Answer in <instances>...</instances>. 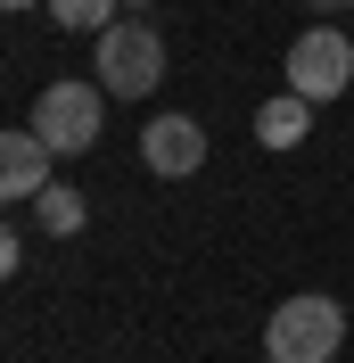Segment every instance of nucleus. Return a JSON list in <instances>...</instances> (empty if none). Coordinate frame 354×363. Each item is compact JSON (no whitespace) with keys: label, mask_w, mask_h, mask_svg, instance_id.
<instances>
[{"label":"nucleus","mask_w":354,"mask_h":363,"mask_svg":"<svg viewBox=\"0 0 354 363\" xmlns=\"http://www.w3.org/2000/svg\"><path fill=\"white\" fill-rule=\"evenodd\" d=\"M338 347H346V306L338 297H280L264 322V355L272 363H330Z\"/></svg>","instance_id":"f257e3e1"},{"label":"nucleus","mask_w":354,"mask_h":363,"mask_svg":"<svg viewBox=\"0 0 354 363\" xmlns=\"http://www.w3.org/2000/svg\"><path fill=\"white\" fill-rule=\"evenodd\" d=\"M99 124H108V83H99V74H91V83H74V74L42 83L33 133H42L58 157H91V149H99Z\"/></svg>","instance_id":"f03ea898"},{"label":"nucleus","mask_w":354,"mask_h":363,"mask_svg":"<svg viewBox=\"0 0 354 363\" xmlns=\"http://www.w3.org/2000/svg\"><path fill=\"white\" fill-rule=\"evenodd\" d=\"M91 74L115 91V99H149L156 83H165V33L156 25H140V17H115L108 33H91Z\"/></svg>","instance_id":"7ed1b4c3"},{"label":"nucleus","mask_w":354,"mask_h":363,"mask_svg":"<svg viewBox=\"0 0 354 363\" xmlns=\"http://www.w3.org/2000/svg\"><path fill=\"white\" fill-rule=\"evenodd\" d=\"M346 83H354V33H338V25H305V33L288 42V91H305L313 108H330Z\"/></svg>","instance_id":"20e7f679"},{"label":"nucleus","mask_w":354,"mask_h":363,"mask_svg":"<svg viewBox=\"0 0 354 363\" xmlns=\"http://www.w3.org/2000/svg\"><path fill=\"white\" fill-rule=\"evenodd\" d=\"M50 157H58V149H50L33 124L0 133V199H8V206H33V199L50 190Z\"/></svg>","instance_id":"39448f33"},{"label":"nucleus","mask_w":354,"mask_h":363,"mask_svg":"<svg viewBox=\"0 0 354 363\" xmlns=\"http://www.w3.org/2000/svg\"><path fill=\"white\" fill-rule=\"evenodd\" d=\"M140 157H149V174L190 182L206 165V124H198V116H156L149 133H140Z\"/></svg>","instance_id":"423d86ee"},{"label":"nucleus","mask_w":354,"mask_h":363,"mask_svg":"<svg viewBox=\"0 0 354 363\" xmlns=\"http://www.w3.org/2000/svg\"><path fill=\"white\" fill-rule=\"evenodd\" d=\"M305 133H313V99L305 91H272L264 108H256V140L264 149H297Z\"/></svg>","instance_id":"0eeeda50"},{"label":"nucleus","mask_w":354,"mask_h":363,"mask_svg":"<svg viewBox=\"0 0 354 363\" xmlns=\"http://www.w3.org/2000/svg\"><path fill=\"white\" fill-rule=\"evenodd\" d=\"M33 223H42L50 240H74V231L91 223V199H83V190H74V182H50L42 199H33Z\"/></svg>","instance_id":"6e6552de"},{"label":"nucleus","mask_w":354,"mask_h":363,"mask_svg":"<svg viewBox=\"0 0 354 363\" xmlns=\"http://www.w3.org/2000/svg\"><path fill=\"white\" fill-rule=\"evenodd\" d=\"M50 25H67V33H108L115 25V0H42Z\"/></svg>","instance_id":"1a4fd4ad"},{"label":"nucleus","mask_w":354,"mask_h":363,"mask_svg":"<svg viewBox=\"0 0 354 363\" xmlns=\"http://www.w3.org/2000/svg\"><path fill=\"white\" fill-rule=\"evenodd\" d=\"M313 17H354V0H305Z\"/></svg>","instance_id":"9d476101"},{"label":"nucleus","mask_w":354,"mask_h":363,"mask_svg":"<svg viewBox=\"0 0 354 363\" xmlns=\"http://www.w3.org/2000/svg\"><path fill=\"white\" fill-rule=\"evenodd\" d=\"M0 9H42V0H0Z\"/></svg>","instance_id":"9b49d317"},{"label":"nucleus","mask_w":354,"mask_h":363,"mask_svg":"<svg viewBox=\"0 0 354 363\" xmlns=\"http://www.w3.org/2000/svg\"><path fill=\"white\" fill-rule=\"evenodd\" d=\"M124 9H149V0H124Z\"/></svg>","instance_id":"f8f14e48"}]
</instances>
